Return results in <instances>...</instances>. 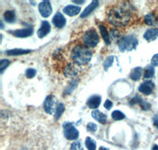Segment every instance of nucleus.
Returning a JSON list of instances; mask_svg holds the SVG:
<instances>
[{
	"mask_svg": "<svg viewBox=\"0 0 158 150\" xmlns=\"http://www.w3.org/2000/svg\"><path fill=\"white\" fill-rule=\"evenodd\" d=\"M108 20L111 25L116 27L125 26L131 20V14L126 8L118 6L108 11Z\"/></svg>",
	"mask_w": 158,
	"mask_h": 150,
	"instance_id": "nucleus-1",
	"label": "nucleus"
},
{
	"mask_svg": "<svg viewBox=\"0 0 158 150\" xmlns=\"http://www.w3.org/2000/svg\"><path fill=\"white\" fill-rule=\"evenodd\" d=\"M92 53L91 51L87 47L77 44L73 48L70 52V57L74 63L78 66L85 65L91 60Z\"/></svg>",
	"mask_w": 158,
	"mask_h": 150,
	"instance_id": "nucleus-2",
	"label": "nucleus"
},
{
	"mask_svg": "<svg viewBox=\"0 0 158 150\" xmlns=\"http://www.w3.org/2000/svg\"><path fill=\"white\" fill-rule=\"evenodd\" d=\"M138 41L137 38L133 35H130L127 36H124L118 42V49L122 52H130L137 48Z\"/></svg>",
	"mask_w": 158,
	"mask_h": 150,
	"instance_id": "nucleus-3",
	"label": "nucleus"
},
{
	"mask_svg": "<svg viewBox=\"0 0 158 150\" xmlns=\"http://www.w3.org/2000/svg\"><path fill=\"white\" fill-rule=\"evenodd\" d=\"M83 42L87 48H95L99 43V36L94 29H89L83 36Z\"/></svg>",
	"mask_w": 158,
	"mask_h": 150,
	"instance_id": "nucleus-4",
	"label": "nucleus"
},
{
	"mask_svg": "<svg viewBox=\"0 0 158 150\" xmlns=\"http://www.w3.org/2000/svg\"><path fill=\"white\" fill-rule=\"evenodd\" d=\"M65 138L67 140H76L79 137V132L71 123H64L63 126Z\"/></svg>",
	"mask_w": 158,
	"mask_h": 150,
	"instance_id": "nucleus-5",
	"label": "nucleus"
},
{
	"mask_svg": "<svg viewBox=\"0 0 158 150\" xmlns=\"http://www.w3.org/2000/svg\"><path fill=\"white\" fill-rule=\"evenodd\" d=\"M39 11L44 18H48L52 13V8L49 1H43L39 4Z\"/></svg>",
	"mask_w": 158,
	"mask_h": 150,
	"instance_id": "nucleus-6",
	"label": "nucleus"
},
{
	"mask_svg": "<svg viewBox=\"0 0 158 150\" xmlns=\"http://www.w3.org/2000/svg\"><path fill=\"white\" fill-rule=\"evenodd\" d=\"M52 23L56 28L58 29H63V27L66 25V23H67V20L64 18L61 13H56V15L54 16L53 19H52Z\"/></svg>",
	"mask_w": 158,
	"mask_h": 150,
	"instance_id": "nucleus-7",
	"label": "nucleus"
},
{
	"mask_svg": "<svg viewBox=\"0 0 158 150\" xmlns=\"http://www.w3.org/2000/svg\"><path fill=\"white\" fill-rule=\"evenodd\" d=\"M153 88H154V84L151 81H146L143 82L139 86L138 90H139V92L143 93V94L149 96L153 92Z\"/></svg>",
	"mask_w": 158,
	"mask_h": 150,
	"instance_id": "nucleus-8",
	"label": "nucleus"
},
{
	"mask_svg": "<svg viewBox=\"0 0 158 150\" xmlns=\"http://www.w3.org/2000/svg\"><path fill=\"white\" fill-rule=\"evenodd\" d=\"M51 31V25L48 23V22L47 21H44V22H42L41 26L40 27V29L37 31V36L38 37L42 39V38L44 37L45 36H47L48 34Z\"/></svg>",
	"mask_w": 158,
	"mask_h": 150,
	"instance_id": "nucleus-9",
	"label": "nucleus"
},
{
	"mask_svg": "<svg viewBox=\"0 0 158 150\" xmlns=\"http://www.w3.org/2000/svg\"><path fill=\"white\" fill-rule=\"evenodd\" d=\"M54 99L52 96H48L45 99L44 104V107L45 111L49 115H52L54 113Z\"/></svg>",
	"mask_w": 158,
	"mask_h": 150,
	"instance_id": "nucleus-10",
	"label": "nucleus"
},
{
	"mask_svg": "<svg viewBox=\"0 0 158 150\" xmlns=\"http://www.w3.org/2000/svg\"><path fill=\"white\" fill-rule=\"evenodd\" d=\"M32 33H33V29H32V28L18 29V30L15 31V32H13L14 36H15L16 37H20V38L29 37V36H32Z\"/></svg>",
	"mask_w": 158,
	"mask_h": 150,
	"instance_id": "nucleus-11",
	"label": "nucleus"
},
{
	"mask_svg": "<svg viewBox=\"0 0 158 150\" xmlns=\"http://www.w3.org/2000/svg\"><path fill=\"white\" fill-rule=\"evenodd\" d=\"M80 11H81V8L79 6H77L69 5L63 8V13L70 17L75 16V15H78Z\"/></svg>",
	"mask_w": 158,
	"mask_h": 150,
	"instance_id": "nucleus-12",
	"label": "nucleus"
},
{
	"mask_svg": "<svg viewBox=\"0 0 158 150\" xmlns=\"http://www.w3.org/2000/svg\"><path fill=\"white\" fill-rule=\"evenodd\" d=\"M101 103V97L100 96H93V97H90L89 99L87 101V105L89 108L92 109H97V107L100 106Z\"/></svg>",
	"mask_w": 158,
	"mask_h": 150,
	"instance_id": "nucleus-13",
	"label": "nucleus"
},
{
	"mask_svg": "<svg viewBox=\"0 0 158 150\" xmlns=\"http://www.w3.org/2000/svg\"><path fill=\"white\" fill-rule=\"evenodd\" d=\"M98 4L99 2L97 1V0H96V1H93V2H92L91 3L82 11V13H81V18H86V17H88L89 15L97 6H98Z\"/></svg>",
	"mask_w": 158,
	"mask_h": 150,
	"instance_id": "nucleus-14",
	"label": "nucleus"
},
{
	"mask_svg": "<svg viewBox=\"0 0 158 150\" xmlns=\"http://www.w3.org/2000/svg\"><path fill=\"white\" fill-rule=\"evenodd\" d=\"M158 37V29H148L145 34H144V38L147 41H153L155 40Z\"/></svg>",
	"mask_w": 158,
	"mask_h": 150,
	"instance_id": "nucleus-15",
	"label": "nucleus"
},
{
	"mask_svg": "<svg viewBox=\"0 0 158 150\" xmlns=\"http://www.w3.org/2000/svg\"><path fill=\"white\" fill-rule=\"evenodd\" d=\"M92 116L94 117L97 121L99 123H101V124H105L107 122V116L106 115H104V113L101 112L98 110H94V111H92Z\"/></svg>",
	"mask_w": 158,
	"mask_h": 150,
	"instance_id": "nucleus-16",
	"label": "nucleus"
},
{
	"mask_svg": "<svg viewBox=\"0 0 158 150\" xmlns=\"http://www.w3.org/2000/svg\"><path fill=\"white\" fill-rule=\"evenodd\" d=\"M64 73L67 77H74V76H76L77 74V73H78V69H77V67L75 65L69 64L66 67V69H65Z\"/></svg>",
	"mask_w": 158,
	"mask_h": 150,
	"instance_id": "nucleus-17",
	"label": "nucleus"
},
{
	"mask_svg": "<svg viewBox=\"0 0 158 150\" xmlns=\"http://www.w3.org/2000/svg\"><path fill=\"white\" fill-rule=\"evenodd\" d=\"M99 29H100V32H101V36H102L105 44L107 45H109L111 44V39H110V35L108 33V30H107L106 27L104 26L103 25H99Z\"/></svg>",
	"mask_w": 158,
	"mask_h": 150,
	"instance_id": "nucleus-18",
	"label": "nucleus"
},
{
	"mask_svg": "<svg viewBox=\"0 0 158 150\" xmlns=\"http://www.w3.org/2000/svg\"><path fill=\"white\" fill-rule=\"evenodd\" d=\"M145 22L148 25H156L158 23V18L154 14H148L145 17Z\"/></svg>",
	"mask_w": 158,
	"mask_h": 150,
	"instance_id": "nucleus-19",
	"label": "nucleus"
},
{
	"mask_svg": "<svg viewBox=\"0 0 158 150\" xmlns=\"http://www.w3.org/2000/svg\"><path fill=\"white\" fill-rule=\"evenodd\" d=\"M30 50H25V49H21V48H15V49H11L6 52V54L8 56H22V55H25V54L30 53Z\"/></svg>",
	"mask_w": 158,
	"mask_h": 150,
	"instance_id": "nucleus-20",
	"label": "nucleus"
},
{
	"mask_svg": "<svg viewBox=\"0 0 158 150\" xmlns=\"http://www.w3.org/2000/svg\"><path fill=\"white\" fill-rule=\"evenodd\" d=\"M4 19L8 23H13L15 22L16 16H15V13L14 10H7L4 13Z\"/></svg>",
	"mask_w": 158,
	"mask_h": 150,
	"instance_id": "nucleus-21",
	"label": "nucleus"
},
{
	"mask_svg": "<svg viewBox=\"0 0 158 150\" xmlns=\"http://www.w3.org/2000/svg\"><path fill=\"white\" fill-rule=\"evenodd\" d=\"M142 73V68L138 66L135 68L131 73V78L134 81H138L141 77Z\"/></svg>",
	"mask_w": 158,
	"mask_h": 150,
	"instance_id": "nucleus-22",
	"label": "nucleus"
},
{
	"mask_svg": "<svg viewBox=\"0 0 158 150\" xmlns=\"http://www.w3.org/2000/svg\"><path fill=\"white\" fill-rule=\"evenodd\" d=\"M155 70L154 67L152 66H146V70H145V73H144V79H149L152 78L154 76Z\"/></svg>",
	"mask_w": 158,
	"mask_h": 150,
	"instance_id": "nucleus-23",
	"label": "nucleus"
},
{
	"mask_svg": "<svg viewBox=\"0 0 158 150\" xmlns=\"http://www.w3.org/2000/svg\"><path fill=\"white\" fill-rule=\"evenodd\" d=\"M64 110H65L64 104H62V103L58 104L57 107H56V113H55V118H56V119H59L61 117L63 113L64 112Z\"/></svg>",
	"mask_w": 158,
	"mask_h": 150,
	"instance_id": "nucleus-24",
	"label": "nucleus"
},
{
	"mask_svg": "<svg viewBox=\"0 0 158 150\" xmlns=\"http://www.w3.org/2000/svg\"><path fill=\"white\" fill-rule=\"evenodd\" d=\"M85 146L88 148V150H96L97 148V145H96V141L91 138L88 137L85 139Z\"/></svg>",
	"mask_w": 158,
	"mask_h": 150,
	"instance_id": "nucleus-25",
	"label": "nucleus"
},
{
	"mask_svg": "<svg viewBox=\"0 0 158 150\" xmlns=\"http://www.w3.org/2000/svg\"><path fill=\"white\" fill-rule=\"evenodd\" d=\"M111 117L114 120H116V121H118V120H122L125 118V115L120 111H114L113 112L111 113Z\"/></svg>",
	"mask_w": 158,
	"mask_h": 150,
	"instance_id": "nucleus-26",
	"label": "nucleus"
},
{
	"mask_svg": "<svg viewBox=\"0 0 158 150\" xmlns=\"http://www.w3.org/2000/svg\"><path fill=\"white\" fill-rule=\"evenodd\" d=\"M114 59H115L114 56H108V57L106 58V59L104 60V70H106V71L108 70V68L111 67V66H112V64H113L114 63Z\"/></svg>",
	"mask_w": 158,
	"mask_h": 150,
	"instance_id": "nucleus-27",
	"label": "nucleus"
},
{
	"mask_svg": "<svg viewBox=\"0 0 158 150\" xmlns=\"http://www.w3.org/2000/svg\"><path fill=\"white\" fill-rule=\"evenodd\" d=\"M36 74V70L32 69V68H29L25 71V76L27 78H32L34 77Z\"/></svg>",
	"mask_w": 158,
	"mask_h": 150,
	"instance_id": "nucleus-28",
	"label": "nucleus"
},
{
	"mask_svg": "<svg viewBox=\"0 0 158 150\" xmlns=\"http://www.w3.org/2000/svg\"><path fill=\"white\" fill-rule=\"evenodd\" d=\"M10 65V61L8 59H2L0 61V72L2 73L6 68Z\"/></svg>",
	"mask_w": 158,
	"mask_h": 150,
	"instance_id": "nucleus-29",
	"label": "nucleus"
},
{
	"mask_svg": "<svg viewBox=\"0 0 158 150\" xmlns=\"http://www.w3.org/2000/svg\"><path fill=\"white\" fill-rule=\"evenodd\" d=\"M142 102H143V100H142V98L140 97H138V96H136L135 97L131 99L129 103L131 105H135V104H141Z\"/></svg>",
	"mask_w": 158,
	"mask_h": 150,
	"instance_id": "nucleus-30",
	"label": "nucleus"
},
{
	"mask_svg": "<svg viewBox=\"0 0 158 150\" xmlns=\"http://www.w3.org/2000/svg\"><path fill=\"white\" fill-rule=\"evenodd\" d=\"M87 130H88V131H90V132H95L97 130V124L94 123H89L87 124Z\"/></svg>",
	"mask_w": 158,
	"mask_h": 150,
	"instance_id": "nucleus-31",
	"label": "nucleus"
},
{
	"mask_svg": "<svg viewBox=\"0 0 158 150\" xmlns=\"http://www.w3.org/2000/svg\"><path fill=\"white\" fill-rule=\"evenodd\" d=\"M81 148V144L79 141H75V142L72 143L71 146H70V150H79Z\"/></svg>",
	"mask_w": 158,
	"mask_h": 150,
	"instance_id": "nucleus-32",
	"label": "nucleus"
},
{
	"mask_svg": "<svg viewBox=\"0 0 158 150\" xmlns=\"http://www.w3.org/2000/svg\"><path fill=\"white\" fill-rule=\"evenodd\" d=\"M151 63L154 66H158V54H156L153 56V57L152 58V60H151Z\"/></svg>",
	"mask_w": 158,
	"mask_h": 150,
	"instance_id": "nucleus-33",
	"label": "nucleus"
},
{
	"mask_svg": "<svg viewBox=\"0 0 158 150\" xmlns=\"http://www.w3.org/2000/svg\"><path fill=\"white\" fill-rule=\"evenodd\" d=\"M140 105H141V107H142V108L143 109V110H145V111H147V110H149L151 107L150 104H149V103H147V102H145V101L142 102Z\"/></svg>",
	"mask_w": 158,
	"mask_h": 150,
	"instance_id": "nucleus-34",
	"label": "nucleus"
},
{
	"mask_svg": "<svg viewBox=\"0 0 158 150\" xmlns=\"http://www.w3.org/2000/svg\"><path fill=\"white\" fill-rule=\"evenodd\" d=\"M104 107L107 109V110H110V109L112 107V106H113V104H112V102H111V100H107L106 101H105V103H104Z\"/></svg>",
	"mask_w": 158,
	"mask_h": 150,
	"instance_id": "nucleus-35",
	"label": "nucleus"
},
{
	"mask_svg": "<svg viewBox=\"0 0 158 150\" xmlns=\"http://www.w3.org/2000/svg\"><path fill=\"white\" fill-rule=\"evenodd\" d=\"M153 125L158 129V115H154V117H153Z\"/></svg>",
	"mask_w": 158,
	"mask_h": 150,
	"instance_id": "nucleus-36",
	"label": "nucleus"
},
{
	"mask_svg": "<svg viewBox=\"0 0 158 150\" xmlns=\"http://www.w3.org/2000/svg\"><path fill=\"white\" fill-rule=\"evenodd\" d=\"M73 2H74V3L82 4V3H84V2H85V1H73Z\"/></svg>",
	"mask_w": 158,
	"mask_h": 150,
	"instance_id": "nucleus-37",
	"label": "nucleus"
},
{
	"mask_svg": "<svg viewBox=\"0 0 158 150\" xmlns=\"http://www.w3.org/2000/svg\"><path fill=\"white\" fill-rule=\"evenodd\" d=\"M152 150H158V145H154L153 146V148Z\"/></svg>",
	"mask_w": 158,
	"mask_h": 150,
	"instance_id": "nucleus-38",
	"label": "nucleus"
},
{
	"mask_svg": "<svg viewBox=\"0 0 158 150\" xmlns=\"http://www.w3.org/2000/svg\"><path fill=\"white\" fill-rule=\"evenodd\" d=\"M99 150H108V148H106L105 147H101Z\"/></svg>",
	"mask_w": 158,
	"mask_h": 150,
	"instance_id": "nucleus-39",
	"label": "nucleus"
}]
</instances>
